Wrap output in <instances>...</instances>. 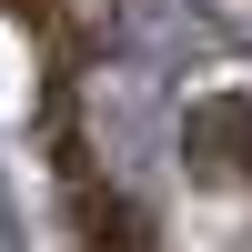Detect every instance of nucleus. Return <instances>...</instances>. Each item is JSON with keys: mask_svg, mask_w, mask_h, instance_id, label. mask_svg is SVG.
<instances>
[{"mask_svg": "<svg viewBox=\"0 0 252 252\" xmlns=\"http://www.w3.org/2000/svg\"><path fill=\"white\" fill-rule=\"evenodd\" d=\"M182 161L202 182H242L252 172V101H202L182 111Z\"/></svg>", "mask_w": 252, "mask_h": 252, "instance_id": "1", "label": "nucleus"}]
</instances>
